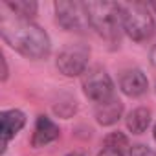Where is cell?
<instances>
[{"label":"cell","mask_w":156,"mask_h":156,"mask_svg":"<svg viewBox=\"0 0 156 156\" xmlns=\"http://www.w3.org/2000/svg\"><path fill=\"white\" fill-rule=\"evenodd\" d=\"M0 33H2V39L13 50H17L26 59L39 61L50 55L51 42H50L48 33L31 20L2 19Z\"/></svg>","instance_id":"1"},{"label":"cell","mask_w":156,"mask_h":156,"mask_svg":"<svg viewBox=\"0 0 156 156\" xmlns=\"http://www.w3.org/2000/svg\"><path fill=\"white\" fill-rule=\"evenodd\" d=\"M90 28L108 42H119L123 30V4L116 2H87Z\"/></svg>","instance_id":"2"},{"label":"cell","mask_w":156,"mask_h":156,"mask_svg":"<svg viewBox=\"0 0 156 156\" xmlns=\"http://www.w3.org/2000/svg\"><path fill=\"white\" fill-rule=\"evenodd\" d=\"M123 30L136 42L149 41L154 35V20L149 6L140 2L123 4Z\"/></svg>","instance_id":"3"},{"label":"cell","mask_w":156,"mask_h":156,"mask_svg":"<svg viewBox=\"0 0 156 156\" xmlns=\"http://www.w3.org/2000/svg\"><path fill=\"white\" fill-rule=\"evenodd\" d=\"M83 92L88 99L99 103H105L114 98V81L108 75V72L101 66L88 68L83 75Z\"/></svg>","instance_id":"4"},{"label":"cell","mask_w":156,"mask_h":156,"mask_svg":"<svg viewBox=\"0 0 156 156\" xmlns=\"http://www.w3.org/2000/svg\"><path fill=\"white\" fill-rule=\"evenodd\" d=\"M88 59H90V48L87 44L72 42L59 51L57 68L66 77H75L81 73L85 75V72L88 68Z\"/></svg>","instance_id":"5"},{"label":"cell","mask_w":156,"mask_h":156,"mask_svg":"<svg viewBox=\"0 0 156 156\" xmlns=\"http://www.w3.org/2000/svg\"><path fill=\"white\" fill-rule=\"evenodd\" d=\"M55 17L61 28L66 31H85L90 22H88V13H87V4L83 2H68V0H59L55 2Z\"/></svg>","instance_id":"6"},{"label":"cell","mask_w":156,"mask_h":156,"mask_svg":"<svg viewBox=\"0 0 156 156\" xmlns=\"http://www.w3.org/2000/svg\"><path fill=\"white\" fill-rule=\"evenodd\" d=\"M26 125V116L19 108H9L0 114V132H2V154L8 149V143L22 130Z\"/></svg>","instance_id":"7"},{"label":"cell","mask_w":156,"mask_h":156,"mask_svg":"<svg viewBox=\"0 0 156 156\" xmlns=\"http://www.w3.org/2000/svg\"><path fill=\"white\" fill-rule=\"evenodd\" d=\"M119 88L129 98H140V96H143L147 92L149 81H147L145 73L140 68H130V70H127V72L121 73V77H119Z\"/></svg>","instance_id":"8"},{"label":"cell","mask_w":156,"mask_h":156,"mask_svg":"<svg viewBox=\"0 0 156 156\" xmlns=\"http://www.w3.org/2000/svg\"><path fill=\"white\" fill-rule=\"evenodd\" d=\"M61 130L57 127V123H53L48 116H39L35 121V129H33V136H31V145L35 149L46 147L50 143H53L59 138Z\"/></svg>","instance_id":"9"},{"label":"cell","mask_w":156,"mask_h":156,"mask_svg":"<svg viewBox=\"0 0 156 156\" xmlns=\"http://www.w3.org/2000/svg\"><path fill=\"white\" fill-rule=\"evenodd\" d=\"M121 114H123V103L118 98H112L96 107V119L103 127H110V125L118 123Z\"/></svg>","instance_id":"10"},{"label":"cell","mask_w":156,"mask_h":156,"mask_svg":"<svg viewBox=\"0 0 156 156\" xmlns=\"http://www.w3.org/2000/svg\"><path fill=\"white\" fill-rule=\"evenodd\" d=\"M149 125H151V110L145 107H138L127 116V129L132 134H143L149 129Z\"/></svg>","instance_id":"11"},{"label":"cell","mask_w":156,"mask_h":156,"mask_svg":"<svg viewBox=\"0 0 156 156\" xmlns=\"http://www.w3.org/2000/svg\"><path fill=\"white\" fill-rule=\"evenodd\" d=\"M4 6L15 15V19H22V20H31L39 9L37 2H33V0H15V2L8 0Z\"/></svg>","instance_id":"12"},{"label":"cell","mask_w":156,"mask_h":156,"mask_svg":"<svg viewBox=\"0 0 156 156\" xmlns=\"http://www.w3.org/2000/svg\"><path fill=\"white\" fill-rule=\"evenodd\" d=\"M103 145L105 147H108V149H116V151H125V147H129V140H127V136L123 134V132H110V134H107V138H105V141H103Z\"/></svg>","instance_id":"13"},{"label":"cell","mask_w":156,"mask_h":156,"mask_svg":"<svg viewBox=\"0 0 156 156\" xmlns=\"http://www.w3.org/2000/svg\"><path fill=\"white\" fill-rule=\"evenodd\" d=\"M129 156H156V151H152L151 147H147L143 143H138V145H132Z\"/></svg>","instance_id":"14"},{"label":"cell","mask_w":156,"mask_h":156,"mask_svg":"<svg viewBox=\"0 0 156 156\" xmlns=\"http://www.w3.org/2000/svg\"><path fill=\"white\" fill-rule=\"evenodd\" d=\"M98 156H125L123 151H116V149H108V147H103L101 152Z\"/></svg>","instance_id":"15"},{"label":"cell","mask_w":156,"mask_h":156,"mask_svg":"<svg viewBox=\"0 0 156 156\" xmlns=\"http://www.w3.org/2000/svg\"><path fill=\"white\" fill-rule=\"evenodd\" d=\"M2 66H4V72H2V81H6L8 79V62H6V57H2Z\"/></svg>","instance_id":"16"},{"label":"cell","mask_w":156,"mask_h":156,"mask_svg":"<svg viewBox=\"0 0 156 156\" xmlns=\"http://www.w3.org/2000/svg\"><path fill=\"white\" fill-rule=\"evenodd\" d=\"M151 62H152V64L156 66V46H154V48L151 50Z\"/></svg>","instance_id":"17"},{"label":"cell","mask_w":156,"mask_h":156,"mask_svg":"<svg viewBox=\"0 0 156 156\" xmlns=\"http://www.w3.org/2000/svg\"><path fill=\"white\" fill-rule=\"evenodd\" d=\"M66 156H87L85 152H79V151H73V152H70V154H66Z\"/></svg>","instance_id":"18"},{"label":"cell","mask_w":156,"mask_h":156,"mask_svg":"<svg viewBox=\"0 0 156 156\" xmlns=\"http://www.w3.org/2000/svg\"><path fill=\"white\" fill-rule=\"evenodd\" d=\"M151 8H152V9L156 11V2H154V4H151Z\"/></svg>","instance_id":"19"},{"label":"cell","mask_w":156,"mask_h":156,"mask_svg":"<svg viewBox=\"0 0 156 156\" xmlns=\"http://www.w3.org/2000/svg\"><path fill=\"white\" fill-rule=\"evenodd\" d=\"M154 140H156V125H154Z\"/></svg>","instance_id":"20"}]
</instances>
